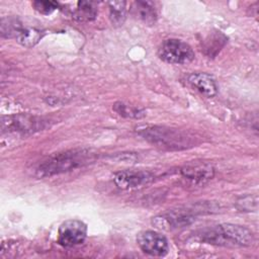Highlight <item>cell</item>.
<instances>
[{
	"instance_id": "1",
	"label": "cell",
	"mask_w": 259,
	"mask_h": 259,
	"mask_svg": "<svg viewBox=\"0 0 259 259\" xmlns=\"http://www.w3.org/2000/svg\"><path fill=\"white\" fill-rule=\"evenodd\" d=\"M95 158L96 153L83 148L56 153L38 165L35 174L39 178L52 177L87 165Z\"/></svg>"
},
{
	"instance_id": "2",
	"label": "cell",
	"mask_w": 259,
	"mask_h": 259,
	"mask_svg": "<svg viewBox=\"0 0 259 259\" xmlns=\"http://www.w3.org/2000/svg\"><path fill=\"white\" fill-rule=\"evenodd\" d=\"M137 133L149 143L166 150H184L195 145V138L178 128L164 125H142Z\"/></svg>"
},
{
	"instance_id": "3",
	"label": "cell",
	"mask_w": 259,
	"mask_h": 259,
	"mask_svg": "<svg viewBox=\"0 0 259 259\" xmlns=\"http://www.w3.org/2000/svg\"><path fill=\"white\" fill-rule=\"evenodd\" d=\"M197 239L217 246H250L254 241L253 233L246 227L235 224H221L206 228L197 234Z\"/></svg>"
},
{
	"instance_id": "4",
	"label": "cell",
	"mask_w": 259,
	"mask_h": 259,
	"mask_svg": "<svg viewBox=\"0 0 259 259\" xmlns=\"http://www.w3.org/2000/svg\"><path fill=\"white\" fill-rule=\"evenodd\" d=\"M210 206L201 203H196L192 206L179 207L170 210L153 219V225L161 230H173L186 227L195 221L196 214L209 211Z\"/></svg>"
},
{
	"instance_id": "5",
	"label": "cell",
	"mask_w": 259,
	"mask_h": 259,
	"mask_svg": "<svg viewBox=\"0 0 259 259\" xmlns=\"http://www.w3.org/2000/svg\"><path fill=\"white\" fill-rule=\"evenodd\" d=\"M158 56L162 61L175 65L188 64L195 57L192 48L178 38L165 39L158 49Z\"/></svg>"
},
{
	"instance_id": "6",
	"label": "cell",
	"mask_w": 259,
	"mask_h": 259,
	"mask_svg": "<svg viewBox=\"0 0 259 259\" xmlns=\"http://www.w3.org/2000/svg\"><path fill=\"white\" fill-rule=\"evenodd\" d=\"M154 174L147 170L127 169L114 174V184L122 190H138L147 187L154 181Z\"/></svg>"
},
{
	"instance_id": "7",
	"label": "cell",
	"mask_w": 259,
	"mask_h": 259,
	"mask_svg": "<svg viewBox=\"0 0 259 259\" xmlns=\"http://www.w3.org/2000/svg\"><path fill=\"white\" fill-rule=\"evenodd\" d=\"M87 236V226L79 220H68L61 224L58 230L57 242L65 248L82 244Z\"/></svg>"
},
{
	"instance_id": "8",
	"label": "cell",
	"mask_w": 259,
	"mask_h": 259,
	"mask_svg": "<svg viewBox=\"0 0 259 259\" xmlns=\"http://www.w3.org/2000/svg\"><path fill=\"white\" fill-rule=\"evenodd\" d=\"M46 126V120L29 114H16L2 117L3 131L18 132L21 134H31L38 132Z\"/></svg>"
},
{
	"instance_id": "9",
	"label": "cell",
	"mask_w": 259,
	"mask_h": 259,
	"mask_svg": "<svg viewBox=\"0 0 259 259\" xmlns=\"http://www.w3.org/2000/svg\"><path fill=\"white\" fill-rule=\"evenodd\" d=\"M137 243L140 249L151 256H165L169 251V244L165 236L155 231H143L137 236Z\"/></svg>"
},
{
	"instance_id": "10",
	"label": "cell",
	"mask_w": 259,
	"mask_h": 259,
	"mask_svg": "<svg viewBox=\"0 0 259 259\" xmlns=\"http://www.w3.org/2000/svg\"><path fill=\"white\" fill-rule=\"evenodd\" d=\"M180 173L194 183H205L214 176V168L206 162H190L180 168Z\"/></svg>"
},
{
	"instance_id": "11",
	"label": "cell",
	"mask_w": 259,
	"mask_h": 259,
	"mask_svg": "<svg viewBox=\"0 0 259 259\" xmlns=\"http://www.w3.org/2000/svg\"><path fill=\"white\" fill-rule=\"evenodd\" d=\"M189 84L206 97H213L218 93L214 78L207 73H192L188 76Z\"/></svg>"
},
{
	"instance_id": "12",
	"label": "cell",
	"mask_w": 259,
	"mask_h": 259,
	"mask_svg": "<svg viewBox=\"0 0 259 259\" xmlns=\"http://www.w3.org/2000/svg\"><path fill=\"white\" fill-rule=\"evenodd\" d=\"M42 31L34 28V27H22L17 34L15 35V39L18 44L23 47L31 48L35 46L42 37Z\"/></svg>"
},
{
	"instance_id": "13",
	"label": "cell",
	"mask_w": 259,
	"mask_h": 259,
	"mask_svg": "<svg viewBox=\"0 0 259 259\" xmlns=\"http://www.w3.org/2000/svg\"><path fill=\"white\" fill-rule=\"evenodd\" d=\"M97 8L93 2L79 1L77 7L72 11V17L79 21H91L96 18Z\"/></svg>"
},
{
	"instance_id": "14",
	"label": "cell",
	"mask_w": 259,
	"mask_h": 259,
	"mask_svg": "<svg viewBox=\"0 0 259 259\" xmlns=\"http://www.w3.org/2000/svg\"><path fill=\"white\" fill-rule=\"evenodd\" d=\"M135 10L139 18L148 25H153L157 21V12L152 2L136 1Z\"/></svg>"
},
{
	"instance_id": "15",
	"label": "cell",
	"mask_w": 259,
	"mask_h": 259,
	"mask_svg": "<svg viewBox=\"0 0 259 259\" xmlns=\"http://www.w3.org/2000/svg\"><path fill=\"white\" fill-rule=\"evenodd\" d=\"M109 18L113 25L120 26L126 18V2L125 1H112L108 3Z\"/></svg>"
},
{
	"instance_id": "16",
	"label": "cell",
	"mask_w": 259,
	"mask_h": 259,
	"mask_svg": "<svg viewBox=\"0 0 259 259\" xmlns=\"http://www.w3.org/2000/svg\"><path fill=\"white\" fill-rule=\"evenodd\" d=\"M226 41H227V37L220 31L219 33L217 32L213 35H210V38L205 40V46H204L205 54L209 56V58L215 56L220 52V50L225 46Z\"/></svg>"
},
{
	"instance_id": "17",
	"label": "cell",
	"mask_w": 259,
	"mask_h": 259,
	"mask_svg": "<svg viewBox=\"0 0 259 259\" xmlns=\"http://www.w3.org/2000/svg\"><path fill=\"white\" fill-rule=\"evenodd\" d=\"M113 110L121 116L131 118H142L145 116V111L138 107L125 104L123 102H116L113 105Z\"/></svg>"
},
{
	"instance_id": "18",
	"label": "cell",
	"mask_w": 259,
	"mask_h": 259,
	"mask_svg": "<svg viewBox=\"0 0 259 259\" xmlns=\"http://www.w3.org/2000/svg\"><path fill=\"white\" fill-rule=\"evenodd\" d=\"M257 195H246L237 200L236 206L241 211H255L257 209Z\"/></svg>"
},
{
	"instance_id": "19",
	"label": "cell",
	"mask_w": 259,
	"mask_h": 259,
	"mask_svg": "<svg viewBox=\"0 0 259 259\" xmlns=\"http://www.w3.org/2000/svg\"><path fill=\"white\" fill-rule=\"evenodd\" d=\"M33 8L40 14L49 15L53 13L55 10H57L60 6V4L56 1H49V0H40V1H33L32 2Z\"/></svg>"
}]
</instances>
